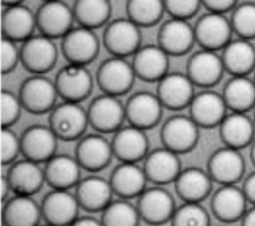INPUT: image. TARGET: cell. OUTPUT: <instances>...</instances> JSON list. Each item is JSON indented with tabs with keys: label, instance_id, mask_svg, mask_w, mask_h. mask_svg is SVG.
<instances>
[{
	"label": "cell",
	"instance_id": "obj_31",
	"mask_svg": "<svg viewBox=\"0 0 255 226\" xmlns=\"http://www.w3.org/2000/svg\"><path fill=\"white\" fill-rule=\"evenodd\" d=\"M41 218V205L31 195L16 194L7 199L1 214L2 224L7 226H35Z\"/></svg>",
	"mask_w": 255,
	"mask_h": 226
},
{
	"label": "cell",
	"instance_id": "obj_10",
	"mask_svg": "<svg viewBox=\"0 0 255 226\" xmlns=\"http://www.w3.org/2000/svg\"><path fill=\"white\" fill-rule=\"evenodd\" d=\"M87 111L90 125L101 133L117 131L126 119L125 105L118 97L105 93L95 98Z\"/></svg>",
	"mask_w": 255,
	"mask_h": 226
},
{
	"label": "cell",
	"instance_id": "obj_45",
	"mask_svg": "<svg viewBox=\"0 0 255 226\" xmlns=\"http://www.w3.org/2000/svg\"><path fill=\"white\" fill-rule=\"evenodd\" d=\"M237 0H201L202 5H204L208 11L225 13L234 7Z\"/></svg>",
	"mask_w": 255,
	"mask_h": 226
},
{
	"label": "cell",
	"instance_id": "obj_15",
	"mask_svg": "<svg viewBox=\"0 0 255 226\" xmlns=\"http://www.w3.org/2000/svg\"><path fill=\"white\" fill-rule=\"evenodd\" d=\"M194 84L182 73H167L158 82L156 95L163 108L179 111L187 108L194 97Z\"/></svg>",
	"mask_w": 255,
	"mask_h": 226
},
{
	"label": "cell",
	"instance_id": "obj_36",
	"mask_svg": "<svg viewBox=\"0 0 255 226\" xmlns=\"http://www.w3.org/2000/svg\"><path fill=\"white\" fill-rule=\"evenodd\" d=\"M73 11L79 25L95 30L110 20L112 5L110 0H76Z\"/></svg>",
	"mask_w": 255,
	"mask_h": 226
},
{
	"label": "cell",
	"instance_id": "obj_54",
	"mask_svg": "<svg viewBox=\"0 0 255 226\" xmlns=\"http://www.w3.org/2000/svg\"><path fill=\"white\" fill-rule=\"evenodd\" d=\"M254 81H255V79H254Z\"/></svg>",
	"mask_w": 255,
	"mask_h": 226
},
{
	"label": "cell",
	"instance_id": "obj_26",
	"mask_svg": "<svg viewBox=\"0 0 255 226\" xmlns=\"http://www.w3.org/2000/svg\"><path fill=\"white\" fill-rule=\"evenodd\" d=\"M247 197L243 189L234 184H221L211 198L213 215L222 222H234L242 218L247 207Z\"/></svg>",
	"mask_w": 255,
	"mask_h": 226
},
{
	"label": "cell",
	"instance_id": "obj_23",
	"mask_svg": "<svg viewBox=\"0 0 255 226\" xmlns=\"http://www.w3.org/2000/svg\"><path fill=\"white\" fill-rule=\"evenodd\" d=\"M168 57L158 44L140 46L131 60L136 78L145 82H158L168 73Z\"/></svg>",
	"mask_w": 255,
	"mask_h": 226
},
{
	"label": "cell",
	"instance_id": "obj_49",
	"mask_svg": "<svg viewBox=\"0 0 255 226\" xmlns=\"http://www.w3.org/2000/svg\"><path fill=\"white\" fill-rule=\"evenodd\" d=\"M10 191H11V187H10L9 181L7 179V176L2 175L1 180H0V194H1L2 201H5L6 199H8V195H9Z\"/></svg>",
	"mask_w": 255,
	"mask_h": 226
},
{
	"label": "cell",
	"instance_id": "obj_11",
	"mask_svg": "<svg viewBox=\"0 0 255 226\" xmlns=\"http://www.w3.org/2000/svg\"><path fill=\"white\" fill-rule=\"evenodd\" d=\"M193 27L195 41L201 48L217 51L231 41L233 28L231 21L224 13L208 11L196 21Z\"/></svg>",
	"mask_w": 255,
	"mask_h": 226
},
{
	"label": "cell",
	"instance_id": "obj_46",
	"mask_svg": "<svg viewBox=\"0 0 255 226\" xmlns=\"http://www.w3.org/2000/svg\"><path fill=\"white\" fill-rule=\"evenodd\" d=\"M242 189L247 197V200L255 205V172L246 178Z\"/></svg>",
	"mask_w": 255,
	"mask_h": 226
},
{
	"label": "cell",
	"instance_id": "obj_52",
	"mask_svg": "<svg viewBox=\"0 0 255 226\" xmlns=\"http://www.w3.org/2000/svg\"><path fill=\"white\" fill-rule=\"evenodd\" d=\"M254 121H255V116H254Z\"/></svg>",
	"mask_w": 255,
	"mask_h": 226
},
{
	"label": "cell",
	"instance_id": "obj_41",
	"mask_svg": "<svg viewBox=\"0 0 255 226\" xmlns=\"http://www.w3.org/2000/svg\"><path fill=\"white\" fill-rule=\"evenodd\" d=\"M23 109L19 96L9 90H2L0 95V115L2 127H10L14 124Z\"/></svg>",
	"mask_w": 255,
	"mask_h": 226
},
{
	"label": "cell",
	"instance_id": "obj_12",
	"mask_svg": "<svg viewBox=\"0 0 255 226\" xmlns=\"http://www.w3.org/2000/svg\"><path fill=\"white\" fill-rule=\"evenodd\" d=\"M136 208L140 220L147 224L158 225L170 221L175 210L174 199L160 186L145 188L137 197Z\"/></svg>",
	"mask_w": 255,
	"mask_h": 226
},
{
	"label": "cell",
	"instance_id": "obj_5",
	"mask_svg": "<svg viewBox=\"0 0 255 226\" xmlns=\"http://www.w3.org/2000/svg\"><path fill=\"white\" fill-rule=\"evenodd\" d=\"M58 59V49L54 39L44 35H32L22 42L20 47V62L32 74L51 71Z\"/></svg>",
	"mask_w": 255,
	"mask_h": 226
},
{
	"label": "cell",
	"instance_id": "obj_51",
	"mask_svg": "<svg viewBox=\"0 0 255 226\" xmlns=\"http://www.w3.org/2000/svg\"><path fill=\"white\" fill-rule=\"evenodd\" d=\"M251 157H252L253 162L255 163V142H254V143H253V145H252V149H251Z\"/></svg>",
	"mask_w": 255,
	"mask_h": 226
},
{
	"label": "cell",
	"instance_id": "obj_14",
	"mask_svg": "<svg viewBox=\"0 0 255 226\" xmlns=\"http://www.w3.org/2000/svg\"><path fill=\"white\" fill-rule=\"evenodd\" d=\"M163 106L156 94L146 91L131 95L125 105L126 119L128 124L148 129L155 126L162 115Z\"/></svg>",
	"mask_w": 255,
	"mask_h": 226
},
{
	"label": "cell",
	"instance_id": "obj_3",
	"mask_svg": "<svg viewBox=\"0 0 255 226\" xmlns=\"http://www.w3.org/2000/svg\"><path fill=\"white\" fill-rule=\"evenodd\" d=\"M136 78L131 63L125 57L112 56L99 66L96 80L99 88L105 94L116 97L129 92Z\"/></svg>",
	"mask_w": 255,
	"mask_h": 226
},
{
	"label": "cell",
	"instance_id": "obj_25",
	"mask_svg": "<svg viewBox=\"0 0 255 226\" xmlns=\"http://www.w3.org/2000/svg\"><path fill=\"white\" fill-rule=\"evenodd\" d=\"M11 191L19 195H33L45 181L44 168L38 162L25 158L11 163L7 171Z\"/></svg>",
	"mask_w": 255,
	"mask_h": 226
},
{
	"label": "cell",
	"instance_id": "obj_9",
	"mask_svg": "<svg viewBox=\"0 0 255 226\" xmlns=\"http://www.w3.org/2000/svg\"><path fill=\"white\" fill-rule=\"evenodd\" d=\"M54 82L58 95L63 101L76 103L87 99L94 86L93 76L87 67L72 63L59 70Z\"/></svg>",
	"mask_w": 255,
	"mask_h": 226
},
{
	"label": "cell",
	"instance_id": "obj_18",
	"mask_svg": "<svg viewBox=\"0 0 255 226\" xmlns=\"http://www.w3.org/2000/svg\"><path fill=\"white\" fill-rule=\"evenodd\" d=\"M195 41L194 27L187 19L170 17L157 33V44L169 56H181L190 51Z\"/></svg>",
	"mask_w": 255,
	"mask_h": 226
},
{
	"label": "cell",
	"instance_id": "obj_38",
	"mask_svg": "<svg viewBox=\"0 0 255 226\" xmlns=\"http://www.w3.org/2000/svg\"><path fill=\"white\" fill-rule=\"evenodd\" d=\"M165 12L163 0H128V18L139 27L155 25Z\"/></svg>",
	"mask_w": 255,
	"mask_h": 226
},
{
	"label": "cell",
	"instance_id": "obj_33",
	"mask_svg": "<svg viewBox=\"0 0 255 226\" xmlns=\"http://www.w3.org/2000/svg\"><path fill=\"white\" fill-rule=\"evenodd\" d=\"M254 122L244 112L227 113L219 124V134L225 145L240 149L248 145L254 135Z\"/></svg>",
	"mask_w": 255,
	"mask_h": 226
},
{
	"label": "cell",
	"instance_id": "obj_21",
	"mask_svg": "<svg viewBox=\"0 0 255 226\" xmlns=\"http://www.w3.org/2000/svg\"><path fill=\"white\" fill-rule=\"evenodd\" d=\"M143 159L142 168L147 181L156 185L174 182L181 171L178 153L164 146L148 151Z\"/></svg>",
	"mask_w": 255,
	"mask_h": 226
},
{
	"label": "cell",
	"instance_id": "obj_43",
	"mask_svg": "<svg viewBox=\"0 0 255 226\" xmlns=\"http://www.w3.org/2000/svg\"><path fill=\"white\" fill-rule=\"evenodd\" d=\"M20 62V48L16 41L2 36L0 46V66L2 74L12 72Z\"/></svg>",
	"mask_w": 255,
	"mask_h": 226
},
{
	"label": "cell",
	"instance_id": "obj_16",
	"mask_svg": "<svg viewBox=\"0 0 255 226\" xmlns=\"http://www.w3.org/2000/svg\"><path fill=\"white\" fill-rule=\"evenodd\" d=\"M58 139L49 125H30L20 136L21 153L25 158L45 163L56 154Z\"/></svg>",
	"mask_w": 255,
	"mask_h": 226
},
{
	"label": "cell",
	"instance_id": "obj_4",
	"mask_svg": "<svg viewBox=\"0 0 255 226\" xmlns=\"http://www.w3.org/2000/svg\"><path fill=\"white\" fill-rule=\"evenodd\" d=\"M103 43L112 56H132L140 47V27L129 18L115 19L106 26Z\"/></svg>",
	"mask_w": 255,
	"mask_h": 226
},
{
	"label": "cell",
	"instance_id": "obj_7",
	"mask_svg": "<svg viewBox=\"0 0 255 226\" xmlns=\"http://www.w3.org/2000/svg\"><path fill=\"white\" fill-rule=\"evenodd\" d=\"M198 138L199 126L190 115H171L163 122L160 129L162 145L178 154L192 150Z\"/></svg>",
	"mask_w": 255,
	"mask_h": 226
},
{
	"label": "cell",
	"instance_id": "obj_47",
	"mask_svg": "<svg viewBox=\"0 0 255 226\" xmlns=\"http://www.w3.org/2000/svg\"><path fill=\"white\" fill-rule=\"evenodd\" d=\"M73 226H101L102 221L91 215L78 216L72 224Z\"/></svg>",
	"mask_w": 255,
	"mask_h": 226
},
{
	"label": "cell",
	"instance_id": "obj_20",
	"mask_svg": "<svg viewBox=\"0 0 255 226\" xmlns=\"http://www.w3.org/2000/svg\"><path fill=\"white\" fill-rule=\"evenodd\" d=\"M244 169V158L239 149L227 145L215 150L207 162V172L213 181L220 184L236 183Z\"/></svg>",
	"mask_w": 255,
	"mask_h": 226
},
{
	"label": "cell",
	"instance_id": "obj_28",
	"mask_svg": "<svg viewBox=\"0 0 255 226\" xmlns=\"http://www.w3.org/2000/svg\"><path fill=\"white\" fill-rule=\"evenodd\" d=\"M37 28L36 13L23 5L15 4L5 6L1 16L2 36L16 42H23L32 35Z\"/></svg>",
	"mask_w": 255,
	"mask_h": 226
},
{
	"label": "cell",
	"instance_id": "obj_17",
	"mask_svg": "<svg viewBox=\"0 0 255 226\" xmlns=\"http://www.w3.org/2000/svg\"><path fill=\"white\" fill-rule=\"evenodd\" d=\"M225 71L222 57L214 50L201 48L187 61L186 74L195 86L209 88L216 85Z\"/></svg>",
	"mask_w": 255,
	"mask_h": 226
},
{
	"label": "cell",
	"instance_id": "obj_40",
	"mask_svg": "<svg viewBox=\"0 0 255 226\" xmlns=\"http://www.w3.org/2000/svg\"><path fill=\"white\" fill-rule=\"evenodd\" d=\"M231 24L240 38L255 37V3L246 2L238 5L232 14Z\"/></svg>",
	"mask_w": 255,
	"mask_h": 226
},
{
	"label": "cell",
	"instance_id": "obj_34",
	"mask_svg": "<svg viewBox=\"0 0 255 226\" xmlns=\"http://www.w3.org/2000/svg\"><path fill=\"white\" fill-rule=\"evenodd\" d=\"M224 68L232 76L247 75L255 67V47L249 39L231 40L222 49Z\"/></svg>",
	"mask_w": 255,
	"mask_h": 226
},
{
	"label": "cell",
	"instance_id": "obj_44",
	"mask_svg": "<svg viewBox=\"0 0 255 226\" xmlns=\"http://www.w3.org/2000/svg\"><path fill=\"white\" fill-rule=\"evenodd\" d=\"M165 12L174 18L189 19L202 5L201 0H163Z\"/></svg>",
	"mask_w": 255,
	"mask_h": 226
},
{
	"label": "cell",
	"instance_id": "obj_22",
	"mask_svg": "<svg viewBox=\"0 0 255 226\" xmlns=\"http://www.w3.org/2000/svg\"><path fill=\"white\" fill-rule=\"evenodd\" d=\"M111 142L114 156L121 162H138L148 152V138L144 129L131 124L115 131Z\"/></svg>",
	"mask_w": 255,
	"mask_h": 226
},
{
	"label": "cell",
	"instance_id": "obj_24",
	"mask_svg": "<svg viewBox=\"0 0 255 226\" xmlns=\"http://www.w3.org/2000/svg\"><path fill=\"white\" fill-rule=\"evenodd\" d=\"M189 115L199 127L209 128L220 124L228 110L223 96L213 91L194 95L189 106Z\"/></svg>",
	"mask_w": 255,
	"mask_h": 226
},
{
	"label": "cell",
	"instance_id": "obj_42",
	"mask_svg": "<svg viewBox=\"0 0 255 226\" xmlns=\"http://www.w3.org/2000/svg\"><path fill=\"white\" fill-rule=\"evenodd\" d=\"M21 152L20 137L10 127H2L0 141V159L3 165L11 164Z\"/></svg>",
	"mask_w": 255,
	"mask_h": 226
},
{
	"label": "cell",
	"instance_id": "obj_30",
	"mask_svg": "<svg viewBox=\"0 0 255 226\" xmlns=\"http://www.w3.org/2000/svg\"><path fill=\"white\" fill-rule=\"evenodd\" d=\"M147 178L142 166L137 162H121L112 171L110 183L113 191L120 198L138 197L145 189Z\"/></svg>",
	"mask_w": 255,
	"mask_h": 226
},
{
	"label": "cell",
	"instance_id": "obj_53",
	"mask_svg": "<svg viewBox=\"0 0 255 226\" xmlns=\"http://www.w3.org/2000/svg\"><path fill=\"white\" fill-rule=\"evenodd\" d=\"M42 1H47V0H42Z\"/></svg>",
	"mask_w": 255,
	"mask_h": 226
},
{
	"label": "cell",
	"instance_id": "obj_13",
	"mask_svg": "<svg viewBox=\"0 0 255 226\" xmlns=\"http://www.w3.org/2000/svg\"><path fill=\"white\" fill-rule=\"evenodd\" d=\"M42 218L53 226L72 225L81 207L75 194L69 189H53L41 202Z\"/></svg>",
	"mask_w": 255,
	"mask_h": 226
},
{
	"label": "cell",
	"instance_id": "obj_35",
	"mask_svg": "<svg viewBox=\"0 0 255 226\" xmlns=\"http://www.w3.org/2000/svg\"><path fill=\"white\" fill-rule=\"evenodd\" d=\"M222 96L231 112L246 113L255 105V81L247 75L233 76L225 84Z\"/></svg>",
	"mask_w": 255,
	"mask_h": 226
},
{
	"label": "cell",
	"instance_id": "obj_1",
	"mask_svg": "<svg viewBox=\"0 0 255 226\" xmlns=\"http://www.w3.org/2000/svg\"><path fill=\"white\" fill-rule=\"evenodd\" d=\"M49 113V126L59 139L65 141L81 138L90 124L88 111L80 103L64 101Z\"/></svg>",
	"mask_w": 255,
	"mask_h": 226
},
{
	"label": "cell",
	"instance_id": "obj_27",
	"mask_svg": "<svg viewBox=\"0 0 255 226\" xmlns=\"http://www.w3.org/2000/svg\"><path fill=\"white\" fill-rule=\"evenodd\" d=\"M45 181L52 189H70L81 180V165L75 156L55 154L45 162Z\"/></svg>",
	"mask_w": 255,
	"mask_h": 226
},
{
	"label": "cell",
	"instance_id": "obj_19",
	"mask_svg": "<svg viewBox=\"0 0 255 226\" xmlns=\"http://www.w3.org/2000/svg\"><path fill=\"white\" fill-rule=\"evenodd\" d=\"M113 156L112 142L99 133L82 136L75 149V157L81 167L91 172L107 167Z\"/></svg>",
	"mask_w": 255,
	"mask_h": 226
},
{
	"label": "cell",
	"instance_id": "obj_29",
	"mask_svg": "<svg viewBox=\"0 0 255 226\" xmlns=\"http://www.w3.org/2000/svg\"><path fill=\"white\" fill-rule=\"evenodd\" d=\"M113 188L110 180L97 175L81 179L76 185L75 195L81 208L89 212L101 211L113 200Z\"/></svg>",
	"mask_w": 255,
	"mask_h": 226
},
{
	"label": "cell",
	"instance_id": "obj_2",
	"mask_svg": "<svg viewBox=\"0 0 255 226\" xmlns=\"http://www.w3.org/2000/svg\"><path fill=\"white\" fill-rule=\"evenodd\" d=\"M18 96L25 111L34 114H42L56 106L59 95L54 81L44 75L33 74L23 81Z\"/></svg>",
	"mask_w": 255,
	"mask_h": 226
},
{
	"label": "cell",
	"instance_id": "obj_39",
	"mask_svg": "<svg viewBox=\"0 0 255 226\" xmlns=\"http://www.w3.org/2000/svg\"><path fill=\"white\" fill-rule=\"evenodd\" d=\"M170 222L174 226H206L210 223V217L200 202L184 201L175 208Z\"/></svg>",
	"mask_w": 255,
	"mask_h": 226
},
{
	"label": "cell",
	"instance_id": "obj_50",
	"mask_svg": "<svg viewBox=\"0 0 255 226\" xmlns=\"http://www.w3.org/2000/svg\"><path fill=\"white\" fill-rule=\"evenodd\" d=\"M23 0H2V4L4 6H10V5H15V4H20L22 3Z\"/></svg>",
	"mask_w": 255,
	"mask_h": 226
},
{
	"label": "cell",
	"instance_id": "obj_37",
	"mask_svg": "<svg viewBox=\"0 0 255 226\" xmlns=\"http://www.w3.org/2000/svg\"><path fill=\"white\" fill-rule=\"evenodd\" d=\"M102 225L106 226H135L140 217L136 208L128 199L112 200L103 210L101 215Z\"/></svg>",
	"mask_w": 255,
	"mask_h": 226
},
{
	"label": "cell",
	"instance_id": "obj_32",
	"mask_svg": "<svg viewBox=\"0 0 255 226\" xmlns=\"http://www.w3.org/2000/svg\"><path fill=\"white\" fill-rule=\"evenodd\" d=\"M212 178L207 171L198 167L181 169L174 180L176 194L183 201L200 202L207 197L212 188Z\"/></svg>",
	"mask_w": 255,
	"mask_h": 226
},
{
	"label": "cell",
	"instance_id": "obj_6",
	"mask_svg": "<svg viewBox=\"0 0 255 226\" xmlns=\"http://www.w3.org/2000/svg\"><path fill=\"white\" fill-rule=\"evenodd\" d=\"M61 39V51L69 63L86 66L99 54L100 41L94 29L79 25L73 27Z\"/></svg>",
	"mask_w": 255,
	"mask_h": 226
},
{
	"label": "cell",
	"instance_id": "obj_48",
	"mask_svg": "<svg viewBox=\"0 0 255 226\" xmlns=\"http://www.w3.org/2000/svg\"><path fill=\"white\" fill-rule=\"evenodd\" d=\"M242 224L246 226H255V205L250 209H246L241 218Z\"/></svg>",
	"mask_w": 255,
	"mask_h": 226
},
{
	"label": "cell",
	"instance_id": "obj_8",
	"mask_svg": "<svg viewBox=\"0 0 255 226\" xmlns=\"http://www.w3.org/2000/svg\"><path fill=\"white\" fill-rule=\"evenodd\" d=\"M75 21L73 8L63 0L43 1L36 11L37 29L52 39L62 38Z\"/></svg>",
	"mask_w": 255,
	"mask_h": 226
}]
</instances>
